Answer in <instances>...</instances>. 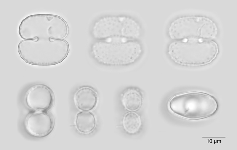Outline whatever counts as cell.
<instances>
[{
  "label": "cell",
  "mask_w": 237,
  "mask_h": 150,
  "mask_svg": "<svg viewBox=\"0 0 237 150\" xmlns=\"http://www.w3.org/2000/svg\"><path fill=\"white\" fill-rule=\"evenodd\" d=\"M18 50L27 63L40 66L55 65L63 61L69 52L68 42L63 39L40 40L38 37L21 41Z\"/></svg>",
  "instance_id": "6da1fadb"
},
{
  "label": "cell",
  "mask_w": 237,
  "mask_h": 150,
  "mask_svg": "<svg viewBox=\"0 0 237 150\" xmlns=\"http://www.w3.org/2000/svg\"><path fill=\"white\" fill-rule=\"evenodd\" d=\"M218 52V45L215 42L203 39L174 40L168 49V54L173 61L189 66L209 64L216 58Z\"/></svg>",
  "instance_id": "7a4b0ae2"
},
{
  "label": "cell",
  "mask_w": 237,
  "mask_h": 150,
  "mask_svg": "<svg viewBox=\"0 0 237 150\" xmlns=\"http://www.w3.org/2000/svg\"><path fill=\"white\" fill-rule=\"evenodd\" d=\"M168 106L172 112L179 117L196 120L213 115L218 109V104L211 95L192 91L174 95L169 100Z\"/></svg>",
  "instance_id": "3957f363"
},
{
  "label": "cell",
  "mask_w": 237,
  "mask_h": 150,
  "mask_svg": "<svg viewBox=\"0 0 237 150\" xmlns=\"http://www.w3.org/2000/svg\"><path fill=\"white\" fill-rule=\"evenodd\" d=\"M168 35L174 40L185 39L212 40L218 33L216 23L204 16H190L178 17L172 21L168 29Z\"/></svg>",
  "instance_id": "277c9868"
},
{
  "label": "cell",
  "mask_w": 237,
  "mask_h": 150,
  "mask_svg": "<svg viewBox=\"0 0 237 150\" xmlns=\"http://www.w3.org/2000/svg\"><path fill=\"white\" fill-rule=\"evenodd\" d=\"M54 95L50 88L43 84H37L30 87L25 97V103L30 109L35 111H45L53 105Z\"/></svg>",
  "instance_id": "5b68a950"
},
{
  "label": "cell",
  "mask_w": 237,
  "mask_h": 150,
  "mask_svg": "<svg viewBox=\"0 0 237 150\" xmlns=\"http://www.w3.org/2000/svg\"><path fill=\"white\" fill-rule=\"evenodd\" d=\"M54 126L53 118L43 111H35L29 114L25 121L27 133L35 137L42 138L49 135Z\"/></svg>",
  "instance_id": "8992f818"
},
{
  "label": "cell",
  "mask_w": 237,
  "mask_h": 150,
  "mask_svg": "<svg viewBox=\"0 0 237 150\" xmlns=\"http://www.w3.org/2000/svg\"><path fill=\"white\" fill-rule=\"evenodd\" d=\"M96 92L92 88L84 87L79 89L75 94V103L81 110L87 111L95 108L98 102Z\"/></svg>",
  "instance_id": "52a82bcc"
},
{
  "label": "cell",
  "mask_w": 237,
  "mask_h": 150,
  "mask_svg": "<svg viewBox=\"0 0 237 150\" xmlns=\"http://www.w3.org/2000/svg\"><path fill=\"white\" fill-rule=\"evenodd\" d=\"M75 123L77 130L80 133H87L95 128L96 121L94 115L89 111H81L77 113Z\"/></svg>",
  "instance_id": "ba28073f"
},
{
  "label": "cell",
  "mask_w": 237,
  "mask_h": 150,
  "mask_svg": "<svg viewBox=\"0 0 237 150\" xmlns=\"http://www.w3.org/2000/svg\"><path fill=\"white\" fill-rule=\"evenodd\" d=\"M122 101L126 109L131 111H135L140 107L142 103V97L138 90L130 88L124 92Z\"/></svg>",
  "instance_id": "9c48e42d"
},
{
  "label": "cell",
  "mask_w": 237,
  "mask_h": 150,
  "mask_svg": "<svg viewBox=\"0 0 237 150\" xmlns=\"http://www.w3.org/2000/svg\"><path fill=\"white\" fill-rule=\"evenodd\" d=\"M123 124L126 131L134 133L139 130L141 125L140 117L135 113L129 112L124 117Z\"/></svg>",
  "instance_id": "30bf717a"
}]
</instances>
